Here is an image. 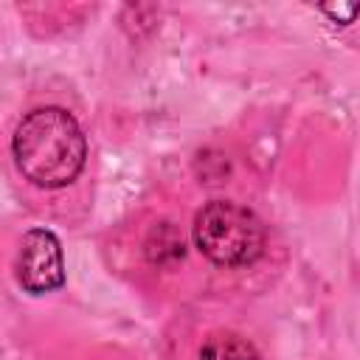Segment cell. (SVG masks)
Here are the masks:
<instances>
[{"label":"cell","instance_id":"3","mask_svg":"<svg viewBox=\"0 0 360 360\" xmlns=\"http://www.w3.org/2000/svg\"><path fill=\"white\" fill-rule=\"evenodd\" d=\"M14 276L31 295H45L65 284V256L53 231L31 228L22 233L14 256Z\"/></svg>","mask_w":360,"mask_h":360},{"label":"cell","instance_id":"4","mask_svg":"<svg viewBox=\"0 0 360 360\" xmlns=\"http://www.w3.org/2000/svg\"><path fill=\"white\" fill-rule=\"evenodd\" d=\"M197 360H259L256 346L236 332H217L205 338L197 352Z\"/></svg>","mask_w":360,"mask_h":360},{"label":"cell","instance_id":"1","mask_svg":"<svg viewBox=\"0 0 360 360\" xmlns=\"http://www.w3.org/2000/svg\"><path fill=\"white\" fill-rule=\"evenodd\" d=\"M11 158L31 186L45 191L65 188L87 163V138L65 107H37L14 127Z\"/></svg>","mask_w":360,"mask_h":360},{"label":"cell","instance_id":"2","mask_svg":"<svg viewBox=\"0 0 360 360\" xmlns=\"http://www.w3.org/2000/svg\"><path fill=\"white\" fill-rule=\"evenodd\" d=\"M191 236L197 250L219 267L253 264L264 250V228L259 217L233 200L205 202L194 214Z\"/></svg>","mask_w":360,"mask_h":360},{"label":"cell","instance_id":"5","mask_svg":"<svg viewBox=\"0 0 360 360\" xmlns=\"http://www.w3.org/2000/svg\"><path fill=\"white\" fill-rule=\"evenodd\" d=\"M323 11H326L329 17H335V20L340 17V22L346 25V22L354 20V14H357V3H352V6H338V8H335V6H323Z\"/></svg>","mask_w":360,"mask_h":360}]
</instances>
